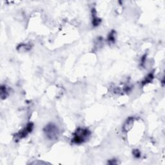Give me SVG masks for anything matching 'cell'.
I'll return each instance as SVG.
<instances>
[{
	"instance_id": "1",
	"label": "cell",
	"mask_w": 165,
	"mask_h": 165,
	"mask_svg": "<svg viewBox=\"0 0 165 165\" xmlns=\"http://www.w3.org/2000/svg\"><path fill=\"white\" fill-rule=\"evenodd\" d=\"M90 136V132L87 128H78L74 134L72 141L75 144H81L87 139Z\"/></svg>"
},
{
	"instance_id": "2",
	"label": "cell",
	"mask_w": 165,
	"mask_h": 165,
	"mask_svg": "<svg viewBox=\"0 0 165 165\" xmlns=\"http://www.w3.org/2000/svg\"><path fill=\"white\" fill-rule=\"evenodd\" d=\"M45 133L50 139H55L58 138L59 135V130L58 127L53 124H49L44 129Z\"/></svg>"
},
{
	"instance_id": "3",
	"label": "cell",
	"mask_w": 165,
	"mask_h": 165,
	"mask_svg": "<svg viewBox=\"0 0 165 165\" xmlns=\"http://www.w3.org/2000/svg\"><path fill=\"white\" fill-rule=\"evenodd\" d=\"M33 129V124L32 123H28L27 127H26L23 130L19 132V133L16 135V139L19 140L21 139L22 138H24L27 136L28 134L31 132Z\"/></svg>"
},
{
	"instance_id": "4",
	"label": "cell",
	"mask_w": 165,
	"mask_h": 165,
	"mask_svg": "<svg viewBox=\"0 0 165 165\" xmlns=\"http://www.w3.org/2000/svg\"><path fill=\"white\" fill-rule=\"evenodd\" d=\"M134 123V119L133 117H129L125 122V123L123 125V131L124 132H127L129 130L130 128H132Z\"/></svg>"
},
{
	"instance_id": "5",
	"label": "cell",
	"mask_w": 165,
	"mask_h": 165,
	"mask_svg": "<svg viewBox=\"0 0 165 165\" xmlns=\"http://www.w3.org/2000/svg\"><path fill=\"white\" fill-rule=\"evenodd\" d=\"M8 90L6 89V86L5 85H2L1 87V97L2 99H4L5 97H6V96L8 95Z\"/></svg>"
},
{
	"instance_id": "6",
	"label": "cell",
	"mask_w": 165,
	"mask_h": 165,
	"mask_svg": "<svg viewBox=\"0 0 165 165\" xmlns=\"http://www.w3.org/2000/svg\"><path fill=\"white\" fill-rule=\"evenodd\" d=\"M115 38H116V34L114 31H112L110 33L109 36L108 37V41L111 43H113L115 41Z\"/></svg>"
},
{
	"instance_id": "7",
	"label": "cell",
	"mask_w": 165,
	"mask_h": 165,
	"mask_svg": "<svg viewBox=\"0 0 165 165\" xmlns=\"http://www.w3.org/2000/svg\"><path fill=\"white\" fill-rule=\"evenodd\" d=\"M133 153H134V156L136 157V158H139L140 157L141 153H140V151L139 150H134V151H133Z\"/></svg>"
}]
</instances>
